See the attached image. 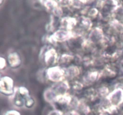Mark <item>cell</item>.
Wrapping results in <instances>:
<instances>
[{"instance_id":"7c38bea8","label":"cell","mask_w":123,"mask_h":115,"mask_svg":"<svg viewBox=\"0 0 123 115\" xmlns=\"http://www.w3.org/2000/svg\"><path fill=\"white\" fill-rule=\"evenodd\" d=\"M43 97L44 100L50 104H54L58 98L57 95L55 93L50 86L47 87L44 90L43 93Z\"/></svg>"},{"instance_id":"2e32d148","label":"cell","mask_w":123,"mask_h":115,"mask_svg":"<svg viewBox=\"0 0 123 115\" xmlns=\"http://www.w3.org/2000/svg\"><path fill=\"white\" fill-rule=\"evenodd\" d=\"M8 64H7V59L4 56H0V72L3 71L7 68Z\"/></svg>"},{"instance_id":"9c48e42d","label":"cell","mask_w":123,"mask_h":115,"mask_svg":"<svg viewBox=\"0 0 123 115\" xmlns=\"http://www.w3.org/2000/svg\"><path fill=\"white\" fill-rule=\"evenodd\" d=\"M6 59L8 66L12 69H17L20 67L22 63L21 56L18 52L13 51L8 53Z\"/></svg>"},{"instance_id":"ba28073f","label":"cell","mask_w":123,"mask_h":115,"mask_svg":"<svg viewBox=\"0 0 123 115\" xmlns=\"http://www.w3.org/2000/svg\"><path fill=\"white\" fill-rule=\"evenodd\" d=\"M50 86L57 95L58 97L71 93L70 82L67 80H62L56 83H53Z\"/></svg>"},{"instance_id":"9a60e30c","label":"cell","mask_w":123,"mask_h":115,"mask_svg":"<svg viewBox=\"0 0 123 115\" xmlns=\"http://www.w3.org/2000/svg\"><path fill=\"white\" fill-rule=\"evenodd\" d=\"M35 105V100L32 96H30L25 99V107L26 109H31Z\"/></svg>"},{"instance_id":"277c9868","label":"cell","mask_w":123,"mask_h":115,"mask_svg":"<svg viewBox=\"0 0 123 115\" xmlns=\"http://www.w3.org/2000/svg\"><path fill=\"white\" fill-rule=\"evenodd\" d=\"M46 77L47 81L52 84L66 80L65 68L59 65L46 68Z\"/></svg>"},{"instance_id":"5b68a950","label":"cell","mask_w":123,"mask_h":115,"mask_svg":"<svg viewBox=\"0 0 123 115\" xmlns=\"http://www.w3.org/2000/svg\"><path fill=\"white\" fill-rule=\"evenodd\" d=\"M107 99L111 105L115 107H118L123 104V86L118 83H115L112 87V90Z\"/></svg>"},{"instance_id":"4fadbf2b","label":"cell","mask_w":123,"mask_h":115,"mask_svg":"<svg viewBox=\"0 0 123 115\" xmlns=\"http://www.w3.org/2000/svg\"><path fill=\"white\" fill-rule=\"evenodd\" d=\"M112 19L119 22L123 23V2L121 1V4L117 6L112 14Z\"/></svg>"},{"instance_id":"7a4b0ae2","label":"cell","mask_w":123,"mask_h":115,"mask_svg":"<svg viewBox=\"0 0 123 115\" xmlns=\"http://www.w3.org/2000/svg\"><path fill=\"white\" fill-rule=\"evenodd\" d=\"M86 40L90 44L101 49L108 40V37L102 26L95 25L86 35Z\"/></svg>"},{"instance_id":"8992f818","label":"cell","mask_w":123,"mask_h":115,"mask_svg":"<svg viewBox=\"0 0 123 115\" xmlns=\"http://www.w3.org/2000/svg\"><path fill=\"white\" fill-rule=\"evenodd\" d=\"M14 81L9 75H4L0 79V94L7 97H12L16 90Z\"/></svg>"},{"instance_id":"8fae6325","label":"cell","mask_w":123,"mask_h":115,"mask_svg":"<svg viewBox=\"0 0 123 115\" xmlns=\"http://www.w3.org/2000/svg\"><path fill=\"white\" fill-rule=\"evenodd\" d=\"M10 98L11 103L14 107L16 109H22L25 107V98L20 93H18L16 90H15L14 93L12 97H10Z\"/></svg>"},{"instance_id":"5bb4252c","label":"cell","mask_w":123,"mask_h":115,"mask_svg":"<svg viewBox=\"0 0 123 115\" xmlns=\"http://www.w3.org/2000/svg\"><path fill=\"white\" fill-rule=\"evenodd\" d=\"M40 2L42 3V5L43 6L44 8L48 11V12L50 13L58 7L59 6V4L58 1H40Z\"/></svg>"},{"instance_id":"d6986e66","label":"cell","mask_w":123,"mask_h":115,"mask_svg":"<svg viewBox=\"0 0 123 115\" xmlns=\"http://www.w3.org/2000/svg\"><path fill=\"white\" fill-rule=\"evenodd\" d=\"M121 42H122V43L123 44V37L122 38H121Z\"/></svg>"},{"instance_id":"ffe728a7","label":"cell","mask_w":123,"mask_h":115,"mask_svg":"<svg viewBox=\"0 0 123 115\" xmlns=\"http://www.w3.org/2000/svg\"><path fill=\"white\" fill-rule=\"evenodd\" d=\"M1 77H2V75H1V72H0V79H1Z\"/></svg>"},{"instance_id":"e0dca14e","label":"cell","mask_w":123,"mask_h":115,"mask_svg":"<svg viewBox=\"0 0 123 115\" xmlns=\"http://www.w3.org/2000/svg\"><path fill=\"white\" fill-rule=\"evenodd\" d=\"M2 115H22L20 111L17 109H10L5 111Z\"/></svg>"},{"instance_id":"30bf717a","label":"cell","mask_w":123,"mask_h":115,"mask_svg":"<svg viewBox=\"0 0 123 115\" xmlns=\"http://www.w3.org/2000/svg\"><path fill=\"white\" fill-rule=\"evenodd\" d=\"M74 60H75V55L74 54L69 52L61 53L58 65L65 68L70 65L73 64L74 63Z\"/></svg>"},{"instance_id":"ac0fdd59","label":"cell","mask_w":123,"mask_h":115,"mask_svg":"<svg viewBox=\"0 0 123 115\" xmlns=\"http://www.w3.org/2000/svg\"><path fill=\"white\" fill-rule=\"evenodd\" d=\"M4 2V1H2V0H0V7H1L2 4H3Z\"/></svg>"},{"instance_id":"6da1fadb","label":"cell","mask_w":123,"mask_h":115,"mask_svg":"<svg viewBox=\"0 0 123 115\" xmlns=\"http://www.w3.org/2000/svg\"><path fill=\"white\" fill-rule=\"evenodd\" d=\"M60 54L56 47L49 44H44L40 51V61L45 68L54 67L58 65Z\"/></svg>"},{"instance_id":"3957f363","label":"cell","mask_w":123,"mask_h":115,"mask_svg":"<svg viewBox=\"0 0 123 115\" xmlns=\"http://www.w3.org/2000/svg\"><path fill=\"white\" fill-rule=\"evenodd\" d=\"M100 77V69L91 68L84 70L80 79L85 87H87L96 86L99 82Z\"/></svg>"},{"instance_id":"52a82bcc","label":"cell","mask_w":123,"mask_h":115,"mask_svg":"<svg viewBox=\"0 0 123 115\" xmlns=\"http://www.w3.org/2000/svg\"><path fill=\"white\" fill-rule=\"evenodd\" d=\"M65 71L66 80L70 81L80 79L84 73V69L81 66L73 63L65 68Z\"/></svg>"}]
</instances>
